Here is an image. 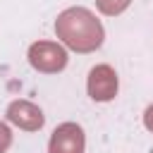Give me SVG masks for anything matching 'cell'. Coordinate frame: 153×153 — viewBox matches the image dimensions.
I'll use <instances>...</instances> for the list:
<instances>
[{
	"mask_svg": "<svg viewBox=\"0 0 153 153\" xmlns=\"http://www.w3.org/2000/svg\"><path fill=\"white\" fill-rule=\"evenodd\" d=\"M55 33L67 48H72L76 53H91V50L100 48L103 38H105L103 24L86 7L65 10L55 22Z\"/></svg>",
	"mask_w": 153,
	"mask_h": 153,
	"instance_id": "obj_1",
	"label": "cell"
},
{
	"mask_svg": "<svg viewBox=\"0 0 153 153\" xmlns=\"http://www.w3.org/2000/svg\"><path fill=\"white\" fill-rule=\"evenodd\" d=\"M29 62L33 69L45 72V74H55L60 69H65L67 65V53L62 45L53 43V41H38L29 48Z\"/></svg>",
	"mask_w": 153,
	"mask_h": 153,
	"instance_id": "obj_2",
	"label": "cell"
},
{
	"mask_svg": "<svg viewBox=\"0 0 153 153\" xmlns=\"http://www.w3.org/2000/svg\"><path fill=\"white\" fill-rule=\"evenodd\" d=\"M84 146H86L84 129L74 122H65L53 131L48 153H84Z\"/></svg>",
	"mask_w": 153,
	"mask_h": 153,
	"instance_id": "obj_3",
	"label": "cell"
},
{
	"mask_svg": "<svg viewBox=\"0 0 153 153\" xmlns=\"http://www.w3.org/2000/svg\"><path fill=\"white\" fill-rule=\"evenodd\" d=\"M88 96L98 103L112 100L117 96V74L110 65H98L88 72Z\"/></svg>",
	"mask_w": 153,
	"mask_h": 153,
	"instance_id": "obj_4",
	"label": "cell"
},
{
	"mask_svg": "<svg viewBox=\"0 0 153 153\" xmlns=\"http://www.w3.org/2000/svg\"><path fill=\"white\" fill-rule=\"evenodd\" d=\"M7 120H10L12 124H17L19 129H26V131H36V129H41L43 122H45L41 108H36V105L29 103V100H14V103H10V108H7Z\"/></svg>",
	"mask_w": 153,
	"mask_h": 153,
	"instance_id": "obj_5",
	"label": "cell"
},
{
	"mask_svg": "<svg viewBox=\"0 0 153 153\" xmlns=\"http://www.w3.org/2000/svg\"><path fill=\"white\" fill-rule=\"evenodd\" d=\"M131 0H96V7L108 14V17H115V14H122L127 7H129Z\"/></svg>",
	"mask_w": 153,
	"mask_h": 153,
	"instance_id": "obj_6",
	"label": "cell"
},
{
	"mask_svg": "<svg viewBox=\"0 0 153 153\" xmlns=\"http://www.w3.org/2000/svg\"><path fill=\"white\" fill-rule=\"evenodd\" d=\"M10 141H12V134H10V129H7V127L0 122V153H2V151L10 146Z\"/></svg>",
	"mask_w": 153,
	"mask_h": 153,
	"instance_id": "obj_7",
	"label": "cell"
},
{
	"mask_svg": "<svg viewBox=\"0 0 153 153\" xmlns=\"http://www.w3.org/2000/svg\"><path fill=\"white\" fill-rule=\"evenodd\" d=\"M143 124H146L148 131H153V105L146 108V112H143Z\"/></svg>",
	"mask_w": 153,
	"mask_h": 153,
	"instance_id": "obj_8",
	"label": "cell"
}]
</instances>
